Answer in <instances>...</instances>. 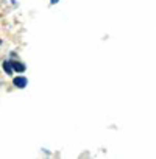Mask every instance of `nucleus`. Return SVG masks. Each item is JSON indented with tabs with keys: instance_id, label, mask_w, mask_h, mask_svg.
Listing matches in <instances>:
<instances>
[{
	"instance_id": "f257e3e1",
	"label": "nucleus",
	"mask_w": 156,
	"mask_h": 159,
	"mask_svg": "<svg viewBox=\"0 0 156 159\" xmlns=\"http://www.w3.org/2000/svg\"><path fill=\"white\" fill-rule=\"evenodd\" d=\"M13 83H14L16 88L24 89V88H27V84H28V80H27L25 76H16V78L13 80Z\"/></svg>"
},
{
	"instance_id": "f03ea898",
	"label": "nucleus",
	"mask_w": 156,
	"mask_h": 159,
	"mask_svg": "<svg viewBox=\"0 0 156 159\" xmlns=\"http://www.w3.org/2000/svg\"><path fill=\"white\" fill-rule=\"evenodd\" d=\"M11 64H13V69L17 70V72H24L25 70V66L22 62H19V61H11Z\"/></svg>"
},
{
	"instance_id": "7ed1b4c3",
	"label": "nucleus",
	"mask_w": 156,
	"mask_h": 159,
	"mask_svg": "<svg viewBox=\"0 0 156 159\" xmlns=\"http://www.w3.org/2000/svg\"><path fill=\"white\" fill-rule=\"evenodd\" d=\"M3 69H5V72L8 75H11L13 73V64H11V61H5L3 62Z\"/></svg>"
},
{
	"instance_id": "20e7f679",
	"label": "nucleus",
	"mask_w": 156,
	"mask_h": 159,
	"mask_svg": "<svg viewBox=\"0 0 156 159\" xmlns=\"http://www.w3.org/2000/svg\"><path fill=\"white\" fill-rule=\"evenodd\" d=\"M58 2H59V0H50V3H52V5H55V3H58Z\"/></svg>"
}]
</instances>
